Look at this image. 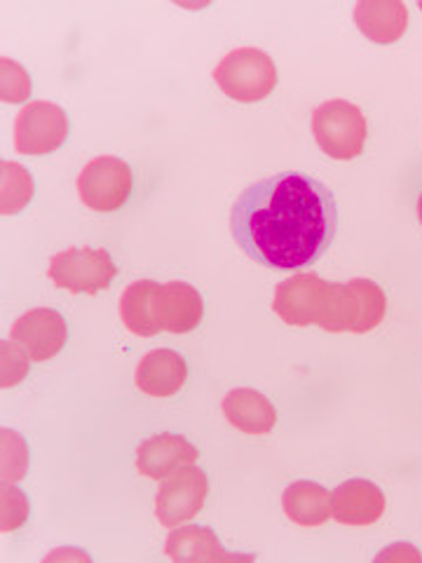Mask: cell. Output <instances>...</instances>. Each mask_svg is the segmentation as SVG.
<instances>
[{
    "label": "cell",
    "mask_w": 422,
    "mask_h": 563,
    "mask_svg": "<svg viewBox=\"0 0 422 563\" xmlns=\"http://www.w3.org/2000/svg\"><path fill=\"white\" fill-rule=\"evenodd\" d=\"M231 231L240 250L260 266L306 268L336 240L338 202L333 190L310 174H273L235 200Z\"/></svg>",
    "instance_id": "1"
},
{
    "label": "cell",
    "mask_w": 422,
    "mask_h": 563,
    "mask_svg": "<svg viewBox=\"0 0 422 563\" xmlns=\"http://www.w3.org/2000/svg\"><path fill=\"white\" fill-rule=\"evenodd\" d=\"M387 312V296L371 279L329 282L324 312L316 327L331 333L374 331Z\"/></svg>",
    "instance_id": "2"
},
{
    "label": "cell",
    "mask_w": 422,
    "mask_h": 563,
    "mask_svg": "<svg viewBox=\"0 0 422 563\" xmlns=\"http://www.w3.org/2000/svg\"><path fill=\"white\" fill-rule=\"evenodd\" d=\"M312 134L333 161H355L366 146V115L355 103L331 99L312 113Z\"/></svg>",
    "instance_id": "3"
},
{
    "label": "cell",
    "mask_w": 422,
    "mask_h": 563,
    "mask_svg": "<svg viewBox=\"0 0 422 563\" xmlns=\"http://www.w3.org/2000/svg\"><path fill=\"white\" fill-rule=\"evenodd\" d=\"M214 80L225 97L242 103L263 101L277 87V66L270 55L256 47H240L214 68Z\"/></svg>",
    "instance_id": "4"
},
{
    "label": "cell",
    "mask_w": 422,
    "mask_h": 563,
    "mask_svg": "<svg viewBox=\"0 0 422 563\" xmlns=\"http://www.w3.org/2000/svg\"><path fill=\"white\" fill-rule=\"evenodd\" d=\"M118 266L106 250L95 246H68L49 261V279L57 289L95 296L113 285Z\"/></svg>",
    "instance_id": "5"
},
{
    "label": "cell",
    "mask_w": 422,
    "mask_h": 563,
    "mask_svg": "<svg viewBox=\"0 0 422 563\" xmlns=\"http://www.w3.org/2000/svg\"><path fill=\"white\" fill-rule=\"evenodd\" d=\"M134 190L132 167L115 155H99L87 163L78 176V196L82 205L101 214L125 207Z\"/></svg>",
    "instance_id": "6"
},
{
    "label": "cell",
    "mask_w": 422,
    "mask_h": 563,
    "mask_svg": "<svg viewBox=\"0 0 422 563\" xmlns=\"http://www.w3.org/2000/svg\"><path fill=\"white\" fill-rule=\"evenodd\" d=\"M70 134V118L52 101H31L14 118V148L22 155L59 151Z\"/></svg>",
    "instance_id": "7"
},
{
    "label": "cell",
    "mask_w": 422,
    "mask_h": 563,
    "mask_svg": "<svg viewBox=\"0 0 422 563\" xmlns=\"http://www.w3.org/2000/svg\"><path fill=\"white\" fill-rule=\"evenodd\" d=\"M209 496V477L200 467H181L160 484L155 496V517L163 526L176 528L202 512Z\"/></svg>",
    "instance_id": "8"
},
{
    "label": "cell",
    "mask_w": 422,
    "mask_h": 563,
    "mask_svg": "<svg viewBox=\"0 0 422 563\" xmlns=\"http://www.w3.org/2000/svg\"><path fill=\"white\" fill-rule=\"evenodd\" d=\"M329 296V282L320 275L301 273L279 282L273 298V310L281 322L291 327H310L320 322Z\"/></svg>",
    "instance_id": "9"
},
{
    "label": "cell",
    "mask_w": 422,
    "mask_h": 563,
    "mask_svg": "<svg viewBox=\"0 0 422 563\" xmlns=\"http://www.w3.org/2000/svg\"><path fill=\"white\" fill-rule=\"evenodd\" d=\"M10 341L20 343L29 352L31 362H47L66 347L68 324L57 310L33 308L12 324Z\"/></svg>",
    "instance_id": "10"
},
{
    "label": "cell",
    "mask_w": 422,
    "mask_h": 563,
    "mask_svg": "<svg viewBox=\"0 0 422 563\" xmlns=\"http://www.w3.org/2000/svg\"><path fill=\"white\" fill-rule=\"evenodd\" d=\"M153 317L157 327L169 333L198 329L204 317L202 294L188 282H165L155 294Z\"/></svg>",
    "instance_id": "11"
},
{
    "label": "cell",
    "mask_w": 422,
    "mask_h": 563,
    "mask_svg": "<svg viewBox=\"0 0 422 563\" xmlns=\"http://www.w3.org/2000/svg\"><path fill=\"white\" fill-rule=\"evenodd\" d=\"M200 451L186 437L160 432L136 449V470L148 479H167L176 470L188 467L198 461Z\"/></svg>",
    "instance_id": "12"
},
{
    "label": "cell",
    "mask_w": 422,
    "mask_h": 563,
    "mask_svg": "<svg viewBox=\"0 0 422 563\" xmlns=\"http://www.w3.org/2000/svg\"><path fill=\"white\" fill-rule=\"evenodd\" d=\"M385 507V493L366 479H349L331 493V517L343 526H371Z\"/></svg>",
    "instance_id": "13"
},
{
    "label": "cell",
    "mask_w": 422,
    "mask_h": 563,
    "mask_svg": "<svg viewBox=\"0 0 422 563\" xmlns=\"http://www.w3.org/2000/svg\"><path fill=\"white\" fill-rule=\"evenodd\" d=\"M136 387L148 397H171L188 380V364L176 350H151L136 366Z\"/></svg>",
    "instance_id": "14"
},
{
    "label": "cell",
    "mask_w": 422,
    "mask_h": 563,
    "mask_svg": "<svg viewBox=\"0 0 422 563\" xmlns=\"http://www.w3.org/2000/svg\"><path fill=\"white\" fill-rule=\"evenodd\" d=\"M355 22L368 41L392 45L409 29V10L399 0H359Z\"/></svg>",
    "instance_id": "15"
},
{
    "label": "cell",
    "mask_w": 422,
    "mask_h": 563,
    "mask_svg": "<svg viewBox=\"0 0 422 563\" xmlns=\"http://www.w3.org/2000/svg\"><path fill=\"white\" fill-rule=\"evenodd\" d=\"M223 416L231 426L244 434H268L277 422L273 401L252 387H237L223 397Z\"/></svg>",
    "instance_id": "16"
},
{
    "label": "cell",
    "mask_w": 422,
    "mask_h": 563,
    "mask_svg": "<svg viewBox=\"0 0 422 563\" xmlns=\"http://www.w3.org/2000/svg\"><path fill=\"white\" fill-rule=\"evenodd\" d=\"M165 554L176 561H233L235 554L227 552L216 533L207 526H179L171 528L165 542Z\"/></svg>",
    "instance_id": "17"
},
{
    "label": "cell",
    "mask_w": 422,
    "mask_h": 563,
    "mask_svg": "<svg viewBox=\"0 0 422 563\" xmlns=\"http://www.w3.org/2000/svg\"><path fill=\"white\" fill-rule=\"evenodd\" d=\"M285 515L303 528H314L329 521L331 517V496L322 484L314 482H293L285 488L281 496Z\"/></svg>",
    "instance_id": "18"
},
{
    "label": "cell",
    "mask_w": 422,
    "mask_h": 563,
    "mask_svg": "<svg viewBox=\"0 0 422 563\" xmlns=\"http://www.w3.org/2000/svg\"><path fill=\"white\" fill-rule=\"evenodd\" d=\"M160 289L155 279H136L132 285L122 291L120 298V317L122 324H125L136 336H157L163 329L157 327L153 317V301L155 294Z\"/></svg>",
    "instance_id": "19"
},
{
    "label": "cell",
    "mask_w": 422,
    "mask_h": 563,
    "mask_svg": "<svg viewBox=\"0 0 422 563\" xmlns=\"http://www.w3.org/2000/svg\"><path fill=\"white\" fill-rule=\"evenodd\" d=\"M35 196V181L20 163H0V214H20Z\"/></svg>",
    "instance_id": "20"
},
{
    "label": "cell",
    "mask_w": 422,
    "mask_h": 563,
    "mask_svg": "<svg viewBox=\"0 0 422 563\" xmlns=\"http://www.w3.org/2000/svg\"><path fill=\"white\" fill-rule=\"evenodd\" d=\"M0 437H3V465H0L3 470H0V477H3V484H14L26 477L31 463L29 446L14 430H3Z\"/></svg>",
    "instance_id": "21"
},
{
    "label": "cell",
    "mask_w": 422,
    "mask_h": 563,
    "mask_svg": "<svg viewBox=\"0 0 422 563\" xmlns=\"http://www.w3.org/2000/svg\"><path fill=\"white\" fill-rule=\"evenodd\" d=\"M31 90L33 82L26 68L10 57L0 59V99L5 103H22L31 97Z\"/></svg>",
    "instance_id": "22"
},
{
    "label": "cell",
    "mask_w": 422,
    "mask_h": 563,
    "mask_svg": "<svg viewBox=\"0 0 422 563\" xmlns=\"http://www.w3.org/2000/svg\"><path fill=\"white\" fill-rule=\"evenodd\" d=\"M0 500H3L0 503L3 505V509H0V531L3 533L16 531V528H20L31 515L29 496L22 488L3 484V490H0Z\"/></svg>",
    "instance_id": "23"
},
{
    "label": "cell",
    "mask_w": 422,
    "mask_h": 563,
    "mask_svg": "<svg viewBox=\"0 0 422 563\" xmlns=\"http://www.w3.org/2000/svg\"><path fill=\"white\" fill-rule=\"evenodd\" d=\"M0 350H3V366H0V385L3 387H14L20 385L26 374H29V352L14 341H3V345H0Z\"/></svg>",
    "instance_id": "24"
},
{
    "label": "cell",
    "mask_w": 422,
    "mask_h": 563,
    "mask_svg": "<svg viewBox=\"0 0 422 563\" xmlns=\"http://www.w3.org/2000/svg\"><path fill=\"white\" fill-rule=\"evenodd\" d=\"M407 554H411L413 559H422L415 550H411V548H409V544H407V548H403V552H401V542H397V544H395V550H390V552H382V554L378 556V561H382V559H395V556H407Z\"/></svg>",
    "instance_id": "25"
},
{
    "label": "cell",
    "mask_w": 422,
    "mask_h": 563,
    "mask_svg": "<svg viewBox=\"0 0 422 563\" xmlns=\"http://www.w3.org/2000/svg\"><path fill=\"white\" fill-rule=\"evenodd\" d=\"M418 219H420V223H422V196L418 198Z\"/></svg>",
    "instance_id": "26"
},
{
    "label": "cell",
    "mask_w": 422,
    "mask_h": 563,
    "mask_svg": "<svg viewBox=\"0 0 422 563\" xmlns=\"http://www.w3.org/2000/svg\"><path fill=\"white\" fill-rule=\"evenodd\" d=\"M420 8H422V5H420Z\"/></svg>",
    "instance_id": "27"
}]
</instances>
